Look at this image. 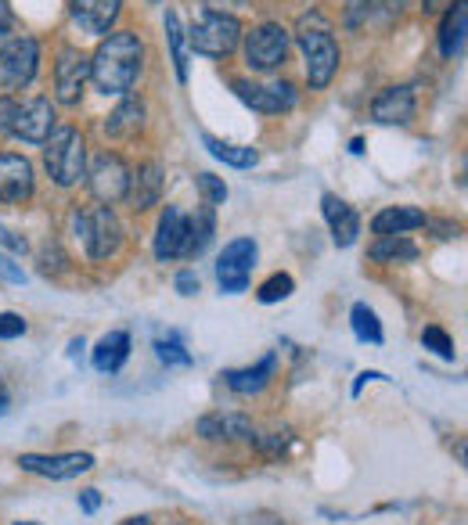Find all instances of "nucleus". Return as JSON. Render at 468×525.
Returning a JSON list of instances; mask_svg holds the SVG:
<instances>
[{"label": "nucleus", "instance_id": "nucleus-29", "mask_svg": "<svg viewBox=\"0 0 468 525\" xmlns=\"http://www.w3.org/2000/svg\"><path fill=\"white\" fill-rule=\"evenodd\" d=\"M350 324H353V335L360 342H371V346H382V324H378V313L371 310L368 303H357L350 310Z\"/></svg>", "mask_w": 468, "mask_h": 525}, {"label": "nucleus", "instance_id": "nucleus-42", "mask_svg": "<svg viewBox=\"0 0 468 525\" xmlns=\"http://www.w3.org/2000/svg\"><path fill=\"white\" fill-rule=\"evenodd\" d=\"M454 0H422V11L425 15H440V11H447Z\"/></svg>", "mask_w": 468, "mask_h": 525}, {"label": "nucleus", "instance_id": "nucleus-25", "mask_svg": "<svg viewBox=\"0 0 468 525\" xmlns=\"http://www.w3.org/2000/svg\"><path fill=\"white\" fill-rule=\"evenodd\" d=\"M144 123V105L141 98H123L119 108L105 119V134L108 137H134Z\"/></svg>", "mask_w": 468, "mask_h": 525}, {"label": "nucleus", "instance_id": "nucleus-22", "mask_svg": "<svg viewBox=\"0 0 468 525\" xmlns=\"http://www.w3.org/2000/svg\"><path fill=\"white\" fill-rule=\"evenodd\" d=\"M414 227H425V213L422 209H414V205H389L382 213H375L371 220V231L378 238H389V234H407Z\"/></svg>", "mask_w": 468, "mask_h": 525}, {"label": "nucleus", "instance_id": "nucleus-7", "mask_svg": "<svg viewBox=\"0 0 468 525\" xmlns=\"http://www.w3.org/2000/svg\"><path fill=\"white\" fill-rule=\"evenodd\" d=\"M288 29L278 26V22H263V26H256L249 36H245V65H249L252 72H270L278 69L281 62H285L288 54Z\"/></svg>", "mask_w": 468, "mask_h": 525}, {"label": "nucleus", "instance_id": "nucleus-9", "mask_svg": "<svg viewBox=\"0 0 468 525\" xmlns=\"http://www.w3.org/2000/svg\"><path fill=\"white\" fill-rule=\"evenodd\" d=\"M36 65H40V44L33 36H15L4 51H0V83L8 90H22L33 83Z\"/></svg>", "mask_w": 468, "mask_h": 525}, {"label": "nucleus", "instance_id": "nucleus-26", "mask_svg": "<svg viewBox=\"0 0 468 525\" xmlns=\"http://www.w3.org/2000/svg\"><path fill=\"white\" fill-rule=\"evenodd\" d=\"M375 263H414L418 259V245L407 241L404 234H389V238H378L368 252Z\"/></svg>", "mask_w": 468, "mask_h": 525}, {"label": "nucleus", "instance_id": "nucleus-39", "mask_svg": "<svg viewBox=\"0 0 468 525\" xmlns=\"http://www.w3.org/2000/svg\"><path fill=\"white\" fill-rule=\"evenodd\" d=\"M0 245H8L11 252H26V238H18L15 231H8V227H0Z\"/></svg>", "mask_w": 468, "mask_h": 525}, {"label": "nucleus", "instance_id": "nucleus-12", "mask_svg": "<svg viewBox=\"0 0 468 525\" xmlns=\"http://www.w3.org/2000/svg\"><path fill=\"white\" fill-rule=\"evenodd\" d=\"M18 468L29 475H40V479L65 482L90 472V468H94V457L90 454H22L18 457Z\"/></svg>", "mask_w": 468, "mask_h": 525}, {"label": "nucleus", "instance_id": "nucleus-46", "mask_svg": "<svg viewBox=\"0 0 468 525\" xmlns=\"http://www.w3.org/2000/svg\"><path fill=\"white\" fill-rule=\"evenodd\" d=\"M4 403H8V396H4V392H0V407H4Z\"/></svg>", "mask_w": 468, "mask_h": 525}, {"label": "nucleus", "instance_id": "nucleus-48", "mask_svg": "<svg viewBox=\"0 0 468 525\" xmlns=\"http://www.w3.org/2000/svg\"><path fill=\"white\" fill-rule=\"evenodd\" d=\"M148 4H159V0H148Z\"/></svg>", "mask_w": 468, "mask_h": 525}, {"label": "nucleus", "instance_id": "nucleus-11", "mask_svg": "<svg viewBox=\"0 0 468 525\" xmlns=\"http://www.w3.org/2000/svg\"><path fill=\"white\" fill-rule=\"evenodd\" d=\"M231 90L238 94V101L252 108V112H263V116H278L296 108V90L292 83H249V80H234Z\"/></svg>", "mask_w": 468, "mask_h": 525}, {"label": "nucleus", "instance_id": "nucleus-10", "mask_svg": "<svg viewBox=\"0 0 468 525\" xmlns=\"http://www.w3.org/2000/svg\"><path fill=\"white\" fill-rule=\"evenodd\" d=\"M90 80V58L80 47H62L58 62H54V98L62 105H80L83 83Z\"/></svg>", "mask_w": 468, "mask_h": 525}, {"label": "nucleus", "instance_id": "nucleus-34", "mask_svg": "<svg viewBox=\"0 0 468 525\" xmlns=\"http://www.w3.org/2000/svg\"><path fill=\"white\" fill-rule=\"evenodd\" d=\"M422 346L432 349L436 356H443V360H454V339H450L443 328H436V324H429V328L422 331Z\"/></svg>", "mask_w": 468, "mask_h": 525}, {"label": "nucleus", "instance_id": "nucleus-31", "mask_svg": "<svg viewBox=\"0 0 468 525\" xmlns=\"http://www.w3.org/2000/svg\"><path fill=\"white\" fill-rule=\"evenodd\" d=\"M155 356H159L166 367H188L191 364V353L184 349L180 335H166V339H155Z\"/></svg>", "mask_w": 468, "mask_h": 525}, {"label": "nucleus", "instance_id": "nucleus-1", "mask_svg": "<svg viewBox=\"0 0 468 525\" xmlns=\"http://www.w3.org/2000/svg\"><path fill=\"white\" fill-rule=\"evenodd\" d=\"M144 62V44L141 36L130 29H116V33L101 36L98 51L90 54V83L101 94H126L141 76Z\"/></svg>", "mask_w": 468, "mask_h": 525}, {"label": "nucleus", "instance_id": "nucleus-43", "mask_svg": "<svg viewBox=\"0 0 468 525\" xmlns=\"http://www.w3.org/2000/svg\"><path fill=\"white\" fill-rule=\"evenodd\" d=\"M8 29H11V15L8 8H4V0H0V36H8Z\"/></svg>", "mask_w": 468, "mask_h": 525}, {"label": "nucleus", "instance_id": "nucleus-21", "mask_svg": "<svg viewBox=\"0 0 468 525\" xmlns=\"http://www.w3.org/2000/svg\"><path fill=\"white\" fill-rule=\"evenodd\" d=\"M198 436L202 439H224V443H234V439H242V443H252L256 439V428H252L249 418L242 414H209V418L198 421Z\"/></svg>", "mask_w": 468, "mask_h": 525}, {"label": "nucleus", "instance_id": "nucleus-18", "mask_svg": "<svg viewBox=\"0 0 468 525\" xmlns=\"http://www.w3.org/2000/svg\"><path fill=\"white\" fill-rule=\"evenodd\" d=\"M321 209H324L328 227H332V241L339 245V249H350L353 241H357V234H360V216L353 213V205H346L339 195H324Z\"/></svg>", "mask_w": 468, "mask_h": 525}, {"label": "nucleus", "instance_id": "nucleus-44", "mask_svg": "<svg viewBox=\"0 0 468 525\" xmlns=\"http://www.w3.org/2000/svg\"><path fill=\"white\" fill-rule=\"evenodd\" d=\"M209 4V11H216V8H224V4H242V0H206Z\"/></svg>", "mask_w": 468, "mask_h": 525}, {"label": "nucleus", "instance_id": "nucleus-24", "mask_svg": "<svg viewBox=\"0 0 468 525\" xmlns=\"http://www.w3.org/2000/svg\"><path fill=\"white\" fill-rule=\"evenodd\" d=\"M130 356V335L126 331H108L105 339H98L90 360H94V371L101 374H116Z\"/></svg>", "mask_w": 468, "mask_h": 525}, {"label": "nucleus", "instance_id": "nucleus-32", "mask_svg": "<svg viewBox=\"0 0 468 525\" xmlns=\"http://www.w3.org/2000/svg\"><path fill=\"white\" fill-rule=\"evenodd\" d=\"M292 288H296V281H292L288 274H270L267 281L256 288V299H260L263 306L281 303V299H288V295H292Z\"/></svg>", "mask_w": 468, "mask_h": 525}, {"label": "nucleus", "instance_id": "nucleus-35", "mask_svg": "<svg viewBox=\"0 0 468 525\" xmlns=\"http://www.w3.org/2000/svg\"><path fill=\"white\" fill-rule=\"evenodd\" d=\"M29 324L22 321V313H0V339H18L26 335Z\"/></svg>", "mask_w": 468, "mask_h": 525}, {"label": "nucleus", "instance_id": "nucleus-47", "mask_svg": "<svg viewBox=\"0 0 468 525\" xmlns=\"http://www.w3.org/2000/svg\"><path fill=\"white\" fill-rule=\"evenodd\" d=\"M15 525H40V522H15Z\"/></svg>", "mask_w": 468, "mask_h": 525}, {"label": "nucleus", "instance_id": "nucleus-5", "mask_svg": "<svg viewBox=\"0 0 468 525\" xmlns=\"http://www.w3.org/2000/svg\"><path fill=\"white\" fill-rule=\"evenodd\" d=\"M299 47H303V58H306V83L314 90H324L332 83V76L339 72L342 62V51L335 44V36L328 26L321 29H303L299 33Z\"/></svg>", "mask_w": 468, "mask_h": 525}, {"label": "nucleus", "instance_id": "nucleus-13", "mask_svg": "<svg viewBox=\"0 0 468 525\" xmlns=\"http://www.w3.org/2000/svg\"><path fill=\"white\" fill-rule=\"evenodd\" d=\"M33 162L26 155L4 152L0 155V202L4 205H22L33 198Z\"/></svg>", "mask_w": 468, "mask_h": 525}, {"label": "nucleus", "instance_id": "nucleus-41", "mask_svg": "<svg viewBox=\"0 0 468 525\" xmlns=\"http://www.w3.org/2000/svg\"><path fill=\"white\" fill-rule=\"evenodd\" d=\"M80 508H83V515H94V511L101 508V493L98 490H83L80 493Z\"/></svg>", "mask_w": 468, "mask_h": 525}, {"label": "nucleus", "instance_id": "nucleus-20", "mask_svg": "<svg viewBox=\"0 0 468 525\" xmlns=\"http://www.w3.org/2000/svg\"><path fill=\"white\" fill-rule=\"evenodd\" d=\"M274 371H278V356L267 353L252 367H242V371H224V382H227V389L238 392V396H256V392H263L270 385Z\"/></svg>", "mask_w": 468, "mask_h": 525}, {"label": "nucleus", "instance_id": "nucleus-23", "mask_svg": "<svg viewBox=\"0 0 468 525\" xmlns=\"http://www.w3.org/2000/svg\"><path fill=\"white\" fill-rule=\"evenodd\" d=\"M465 29H468V4L454 0L447 8V18L440 26V54L443 58H458L465 51Z\"/></svg>", "mask_w": 468, "mask_h": 525}, {"label": "nucleus", "instance_id": "nucleus-2", "mask_svg": "<svg viewBox=\"0 0 468 525\" xmlns=\"http://www.w3.org/2000/svg\"><path fill=\"white\" fill-rule=\"evenodd\" d=\"M44 166L58 187H76L87 177V141L72 126H54L44 141Z\"/></svg>", "mask_w": 468, "mask_h": 525}, {"label": "nucleus", "instance_id": "nucleus-8", "mask_svg": "<svg viewBox=\"0 0 468 525\" xmlns=\"http://www.w3.org/2000/svg\"><path fill=\"white\" fill-rule=\"evenodd\" d=\"M87 184L94 191L101 205H116L126 198V187H130V166H126L119 155L112 152H101L98 159L90 162L87 170Z\"/></svg>", "mask_w": 468, "mask_h": 525}, {"label": "nucleus", "instance_id": "nucleus-45", "mask_svg": "<svg viewBox=\"0 0 468 525\" xmlns=\"http://www.w3.org/2000/svg\"><path fill=\"white\" fill-rule=\"evenodd\" d=\"M123 525H152V522H148V518H126Z\"/></svg>", "mask_w": 468, "mask_h": 525}, {"label": "nucleus", "instance_id": "nucleus-16", "mask_svg": "<svg viewBox=\"0 0 468 525\" xmlns=\"http://www.w3.org/2000/svg\"><path fill=\"white\" fill-rule=\"evenodd\" d=\"M184 245H188V216L180 213L177 205H166V213L159 216V227H155V259H177L184 256Z\"/></svg>", "mask_w": 468, "mask_h": 525}, {"label": "nucleus", "instance_id": "nucleus-37", "mask_svg": "<svg viewBox=\"0 0 468 525\" xmlns=\"http://www.w3.org/2000/svg\"><path fill=\"white\" fill-rule=\"evenodd\" d=\"M15 116H18V101L15 98H0V134H11V126H15Z\"/></svg>", "mask_w": 468, "mask_h": 525}, {"label": "nucleus", "instance_id": "nucleus-6", "mask_svg": "<svg viewBox=\"0 0 468 525\" xmlns=\"http://www.w3.org/2000/svg\"><path fill=\"white\" fill-rule=\"evenodd\" d=\"M256 241L252 238H234L224 245L220 259H216V281L224 288L227 295H242L249 288V277H252V267H256Z\"/></svg>", "mask_w": 468, "mask_h": 525}, {"label": "nucleus", "instance_id": "nucleus-28", "mask_svg": "<svg viewBox=\"0 0 468 525\" xmlns=\"http://www.w3.org/2000/svg\"><path fill=\"white\" fill-rule=\"evenodd\" d=\"M213 231H216L213 209L202 205V209L195 213V220H188V245H184V259L202 256V252L209 249V241H213Z\"/></svg>", "mask_w": 468, "mask_h": 525}, {"label": "nucleus", "instance_id": "nucleus-40", "mask_svg": "<svg viewBox=\"0 0 468 525\" xmlns=\"http://www.w3.org/2000/svg\"><path fill=\"white\" fill-rule=\"evenodd\" d=\"M177 292L180 295H195L198 292V277L191 270H180L177 274Z\"/></svg>", "mask_w": 468, "mask_h": 525}, {"label": "nucleus", "instance_id": "nucleus-38", "mask_svg": "<svg viewBox=\"0 0 468 525\" xmlns=\"http://www.w3.org/2000/svg\"><path fill=\"white\" fill-rule=\"evenodd\" d=\"M368 8H371V0H346V22L357 26L360 18L368 15Z\"/></svg>", "mask_w": 468, "mask_h": 525}, {"label": "nucleus", "instance_id": "nucleus-15", "mask_svg": "<svg viewBox=\"0 0 468 525\" xmlns=\"http://www.w3.org/2000/svg\"><path fill=\"white\" fill-rule=\"evenodd\" d=\"M54 130V108L47 98H33L26 105H18V116H15V126H11V134L22 137L29 144H44Z\"/></svg>", "mask_w": 468, "mask_h": 525}, {"label": "nucleus", "instance_id": "nucleus-27", "mask_svg": "<svg viewBox=\"0 0 468 525\" xmlns=\"http://www.w3.org/2000/svg\"><path fill=\"white\" fill-rule=\"evenodd\" d=\"M202 144L209 148V155L220 162H227V166H234V170H252L256 162H260V152L256 148H242V144H227V141H216V137H202Z\"/></svg>", "mask_w": 468, "mask_h": 525}, {"label": "nucleus", "instance_id": "nucleus-36", "mask_svg": "<svg viewBox=\"0 0 468 525\" xmlns=\"http://www.w3.org/2000/svg\"><path fill=\"white\" fill-rule=\"evenodd\" d=\"M0 281H8V285H26L29 277H26V270L18 267L15 259L0 252Z\"/></svg>", "mask_w": 468, "mask_h": 525}, {"label": "nucleus", "instance_id": "nucleus-19", "mask_svg": "<svg viewBox=\"0 0 468 525\" xmlns=\"http://www.w3.org/2000/svg\"><path fill=\"white\" fill-rule=\"evenodd\" d=\"M162 195V166L159 162H144L137 170H130V187H126V198L134 205L137 213L152 209Z\"/></svg>", "mask_w": 468, "mask_h": 525}, {"label": "nucleus", "instance_id": "nucleus-17", "mask_svg": "<svg viewBox=\"0 0 468 525\" xmlns=\"http://www.w3.org/2000/svg\"><path fill=\"white\" fill-rule=\"evenodd\" d=\"M414 116V90L411 87H386L371 101V119L382 126H404Z\"/></svg>", "mask_w": 468, "mask_h": 525}, {"label": "nucleus", "instance_id": "nucleus-14", "mask_svg": "<svg viewBox=\"0 0 468 525\" xmlns=\"http://www.w3.org/2000/svg\"><path fill=\"white\" fill-rule=\"evenodd\" d=\"M72 22L87 36H108L116 26L123 0H72Z\"/></svg>", "mask_w": 468, "mask_h": 525}, {"label": "nucleus", "instance_id": "nucleus-30", "mask_svg": "<svg viewBox=\"0 0 468 525\" xmlns=\"http://www.w3.org/2000/svg\"><path fill=\"white\" fill-rule=\"evenodd\" d=\"M166 40H170L173 54V69H177V80H188V51H184V29H180V18L173 11H166Z\"/></svg>", "mask_w": 468, "mask_h": 525}, {"label": "nucleus", "instance_id": "nucleus-4", "mask_svg": "<svg viewBox=\"0 0 468 525\" xmlns=\"http://www.w3.org/2000/svg\"><path fill=\"white\" fill-rule=\"evenodd\" d=\"M188 40L206 58H227V54H234V47L242 44V22L234 15H224V11H206L191 26Z\"/></svg>", "mask_w": 468, "mask_h": 525}, {"label": "nucleus", "instance_id": "nucleus-3", "mask_svg": "<svg viewBox=\"0 0 468 525\" xmlns=\"http://www.w3.org/2000/svg\"><path fill=\"white\" fill-rule=\"evenodd\" d=\"M72 227H76V238L83 241V252H87L90 259L116 256L119 245H123V223L112 213V205L76 209V213H72Z\"/></svg>", "mask_w": 468, "mask_h": 525}, {"label": "nucleus", "instance_id": "nucleus-33", "mask_svg": "<svg viewBox=\"0 0 468 525\" xmlns=\"http://www.w3.org/2000/svg\"><path fill=\"white\" fill-rule=\"evenodd\" d=\"M195 187H198V195H202V205H209V209L227 202V184L220 177H213V173H198Z\"/></svg>", "mask_w": 468, "mask_h": 525}]
</instances>
